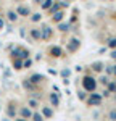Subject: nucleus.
Listing matches in <instances>:
<instances>
[{
	"mask_svg": "<svg viewBox=\"0 0 116 121\" xmlns=\"http://www.w3.org/2000/svg\"><path fill=\"white\" fill-rule=\"evenodd\" d=\"M82 86H84V91L86 92H94L97 89V81L94 78H90V76H86L82 79Z\"/></svg>",
	"mask_w": 116,
	"mask_h": 121,
	"instance_id": "1",
	"label": "nucleus"
},
{
	"mask_svg": "<svg viewBox=\"0 0 116 121\" xmlns=\"http://www.w3.org/2000/svg\"><path fill=\"white\" fill-rule=\"evenodd\" d=\"M52 32H53V29L50 28V26H47V24H44L42 29H40V39L42 40H48V39L52 37Z\"/></svg>",
	"mask_w": 116,
	"mask_h": 121,
	"instance_id": "2",
	"label": "nucleus"
},
{
	"mask_svg": "<svg viewBox=\"0 0 116 121\" xmlns=\"http://www.w3.org/2000/svg\"><path fill=\"white\" fill-rule=\"evenodd\" d=\"M79 47H81V42H79V39H76V37H73V39H71V40L66 44L68 52H76Z\"/></svg>",
	"mask_w": 116,
	"mask_h": 121,
	"instance_id": "3",
	"label": "nucleus"
},
{
	"mask_svg": "<svg viewBox=\"0 0 116 121\" xmlns=\"http://www.w3.org/2000/svg\"><path fill=\"white\" fill-rule=\"evenodd\" d=\"M87 103H89L90 107H98V105L102 103V95H98V94H92V95L89 97Z\"/></svg>",
	"mask_w": 116,
	"mask_h": 121,
	"instance_id": "4",
	"label": "nucleus"
},
{
	"mask_svg": "<svg viewBox=\"0 0 116 121\" xmlns=\"http://www.w3.org/2000/svg\"><path fill=\"white\" fill-rule=\"evenodd\" d=\"M16 13H18V15H21V16H29V15H31V10H29V7L19 5L18 8H16Z\"/></svg>",
	"mask_w": 116,
	"mask_h": 121,
	"instance_id": "5",
	"label": "nucleus"
},
{
	"mask_svg": "<svg viewBox=\"0 0 116 121\" xmlns=\"http://www.w3.org/2000/svg\"><path fill=\"white\" fill-rule=\"evenodd\" d=\"M19 116H21L23 120H28V118H31V116H32V112H31L29 108H26V107H24V108H21V110H19Z\"/></svg>",
	"mask_w": 116,
	"mask_h": 121,
	"instance_id": "6",
	"label": "nucleus"
},
{
	"mask_svg": "<svg viewBox=\"0 0 116 121\" xmlns=\"http://www.w3.org/2000/svg\"><path fill=\"white\" fill-rule=\"evenodd\" d=\"M44 79H45V78H44L42 74H32L31 78H29V81H31L32 84H40Z\"/></svg>",
	"mask_w": 116,
	"mask_h": 121,
	"instance_id": "7",
	"label": "nucleus"
},
{
	"mask_svg": "<svg viewBox=\"0 0 116 121\" xmlns=\"http://www.w3.org/2000/svg\"><path fill=\"white\" fill-rule=\"evenodd\" d=\"M50 53H52L53 56H57V58H58V56L63 55V50H61V48H60L58 45H55V47H52V48H50Z\"/></svg>",
	"mask_w": 116,
	"mask_h": 121,
	"instance_id": "8",
	"label": "nucleus"
},
{
	"mask_svg": "<svg viewBox=\"0 0 116 121\" xmlns=\"http://www.w3.org/2000/svg\"><path fill=\"white\" fill-rule=\"evenodd\" d=\"M63 16H65V15H63V11H60V10L55 11V13H52V19H53V21H57V23H60V21L63 19Z\"/></svg>",
	"mask_w": 116,
	"mask_h": 121,
	"instance_id": "9",
	"label": "nucleus"
},
{
	"mask_svg": "<svg viewBox=\"0 0 116 121\" xmlns=\"http://www.w3.org/2000/svg\"><path fill=\"white\" fill-rule=\"evenodd\" d=\"M50 103L53 105V107H58L60 105V99H58V94H50Z\"/></svg>",
	"mask_w": 116,
	"mask_h": 121,
	"instance_id": "10",
	"label": "nucleus"
},
{
	"mask_svg": "<svg viewBox=\"0 0 116 121\" xmlns=\"http://www.w3.org/2000/svg\"><path fill=\"white\" fill-rule=\"evenodd\" d=\"M42 115H44L45 118H52V116H53V110H52L50 107H44V108H42Z\"/></svg>",
	"mask_w": 116,
	"mask_h": 121,
	"instance_id": "11",
	"label": "nucleus"
},
{
	"mask_svg": "<svg viewBox=\"0 0 116 121\" xmlns=\"http://www.w3.org/2000/svg\"><path fill=\"white\" fill-rule=\"evenodd\" d=\"M92 69H94L95 73H100V71L103 69V63H102V61H95V63H92Z\"/></svg>",
	"mask_w": 116,
	"mask_h": 121,
	"instance_id": "12",
	"label": "nucleus"
},
{
	"mask_svg": "<svg viewBox=\"0 0 116 121\" xmlns=\"http://www.w3.org/2000/svg\"><path fill=\"white\" fill-rule=\"evenodd\" d=\"M31 37L34 40H40V29H31Z\"/></svg>",
	"mask_w": 116,
	"mask_h": 121,
	"instance_id": "13",
	"label": "nucleus"
},
{
	"mask_svg": "<svg viewBox=\"0 0 116 121\" xmlns=\"http://www.w3.org/2000/svg\"><path fill=\"white\" fill-rule=\"evenodd\" d=\"M7 16H8V19L13 23V21H16V19H18V13H16V11H13V10H10L8 13H7Z\"/></svg>",
	"mask_w": 116,
	"mask_h": 121,
	"instance_id": "14",
	"label": "nucleus"
},
{
	"mask_svg": "<svg viewBox=\"0 0 116 121\" xmlns=\"http://www.w3.org/2000/svg\"><path fill=\"white\" fill-rule=\"evenodd\" d=\"M13 68H15V69H23V61H21L19 58H16V60L13 58Z\"/></svg>",
	"mask_w": 116,
	"mask_h": 121,
	"instance_id": "15",
	"label": "nucleus"
},
{
	"mask_svg": "<svg viewBox=\"0 0 116 121\" xmlns=\"http://www.w3.org/2000/svg\"><path fill=\"white\" fill-rule=\"evenodd\" d=\"M7 115H8L10 118H15V116H16V110L13 108V105H10L8 108H7Z\"/></svg>",
	"mask_w": 116,
	"mask_h": 121,
	"instance_id": "16",
	"label": "nucleus"
},
{
	"mask_svg": "<svg viewBox=\"0 0 116 121\" xmlns=\"http://www.w3.org/2000/svg\"><path fill=\"white\" fill-rule=\"evenodd\" d=\"M23 86H24V89H28V91H32V89H34V86H32V82H31L29 79H24V81H23Z\"/></svg>",
	"mask_w": 116,
	"mask_h": 121,
	"instance_id": "17",
	"label": "nucleus"
},
{
	"mask_svg": "<svg viewBox=\"0 0 116 121\" xmlns=\"http://www.w3.org/2000/svg\"><path fill=\"white\" fill-rule=\"evenodd\" d=\"M58 29H60V31H63V32H65V31H69V24H68V23H61V21H60Z\"/></svg>",
	"mask_w": 116,
	"mask_h": 121,
	"instance_id": "18",
	"label": "nucleus"
},
{
	"mask_svg": "<svg viewBox=\"0 0 116 121\" xmlns=\"http://www.w3.org/2000/svg\"><path fill=\"white\" fill-rule=\"evenodd\" d=\"M18 56H19V58H28V56H29V52H28V50H24V48H19Z\"/></svg>",
	"mask_w": 116,
	"mask_h": 121,
	"instance_id": "19",
	"label": "nucleus"
},
{
	"mask_svg": "<svg viewBox=\"0 0 116 121\" xmlns=\"http://www.w3.org/2000/svg\"><path fill=\"white\" fill-rule=\"evenodd\" d=\"M52 3H53V0H44V2H42L40 5H42V8H44V10H48Z\"/></svg>",
	"mask_w": 116,
	"mask_h": 121,
	"instance_id": "20",
	"label": "nucleus"
},
{
	"mask_svg": "<svg viewBox=\"0 0 116 121\" xmlns=\"http://www.w3.org/2000/svg\"><path fill=\"white\" fill-rule=\"evenodd\" d=\"M28 105L31 107V108H37V107H39V103H37V100H36V99H29Z\"/></svg>",
	"mask_w": 116,
	"mask_h": 121,
	"instance_id": "21",
	"label": "nucleus"
},
{
	"mask_svg": "<svg viewBox=\"0 0 116 121\" xmlns=\"http://www.w3.org/2000/svg\"><path fill=\"white\" fill-rule=\"evenodd\" d=\"M31 65H32V60L31 58H24V61H23V68H31Z\"/></svg>",
	"mask_w": 116,
	"mask_h": 121,
	"instance_id": "22",
	"label": "nucleus"
},
{
	"mask_svg": "<svg viewBox=\"0 0 116 121\" xmlns=\"http://www.w3.org/2000/svg\"><path fill=\"white\" fill-rule=\"evenodd\" d=\"M106 86H108V91H110V92H116V82H110V81H108Z\"/></svg>",
	"mask_w": 116,
	"mask_h": 121,
	"instance_id": "23",
	"label": "nucleus"
},
{
	"mask_svg": "<svg viewBox=\"0 0 116 121\" xmlns=\"http://www.w3.org/2000/svg\"><path fill=\"white\" fill-rule=\"evenodd\" d=\"M108 47L110 48H116V37H111L108 40Z\"/></svg>",
	"mask_w": 116,
	"mask_h": 121,
	"instance_id": "24",
	"label": "nucleus"
},
{
	"mask_svg": "<svg viewBox=\"0 0 116 121\" xmlns=\"http://www.w3.org/2000/svg\"><path fill=\"white\" fill-rule=\"evenodd\" d=\"M32 120H36V121H42L44 120V116L40 115V113H32V116H31Z\"/></svg>",
	"mask_w": 116,
	"mask_h": 121,
	"instance_id": "25",
	"label": "nucleus"
},
{
	"mask_svg": "<svg viewBox=\"0 0 116 121\" xmlns=\"http://www.w3.org/2000/svg\"><path fill=\"white\" fill-rule=\"evenodd\" d=\"M50 13H55V11H58V10H60V5H58V3H55V5H53V3H52V5H50Z\"/></svg>",
	"mask_w": 116,
	"mask_h": 121,
	"instance_id": "26",
	"label": "nucleus"
},
{
	"mask_svg": "<svg viewBox=\"0 0 116 121\" xmlns=\"http://www.w3.org/2000/svg\"><path fill=\"white\" fill-rule=\"evenodd\" d=\"M40 18H42V16H40V13H34V15L31 16V19H32L34 23H37V21H40Z\"/></svg>",
	"mask_w": 116,
	"mask_h": 121,
	"instance_id": "27",
	"label": "nucleus"
},
{
	"mask_svg": "<svg viewBox=\"0 0 116 121\" xmlns=\"http://www.w3.org/2000/svg\"><path fill=\"white\" fill-rule=\"evenodd\" d=\"M61 76H63V78H69V76H71V69H68V68H65V69L61 71Z\"/></svg>",
	"mask_w": 116,
	"mask_h": 121,
	"instance_id": "28",
	"label": "nucleus"
},
{
	"mask_svg": "<svg viewBox=\"0 0 116 121\" xmlns=\"http://www.w3.org/2000/svg\"><path fill=\"white\" fill-rule=\"evenodd\" d=\"M108 118H110V120H113V121H115V120H116V110H111V112L108 113Z\"/></svg>",
	"mask_w": 116,
	"mask_h": 121,
	"instance_id": "29",
	"label": "nucleus"
},
{
	"mask_svg": "<svg viewBox=\"0 0 116 121\" xmlns=\"http://www.w3.org/2000/svg\"><path fill=\"white\" fill-rule=\"evenodd\" d=\"M77 97H79V100H84L86 99V91H79L77 92Z\"/></svg>",
	"mask_w": 116,
	"mask_h": 121,
	"instance_id": "30",
	"label": "nucleus"
},
{
	"mask_svg": "<svg viewBox=\"0 0 116 121\" xmlns=\"http://www.w3.org/2000/svg\"><path fill=\"white\" fill-rule=\"evenodd\" d=\"M100 82L103 84V86H106V82H108V76H102V78H100Z\"/></svg>",
	"mask_w": 116,
	"mask_h": 121,
	"instance_id": "31",
	"label": "nucleus"
},
{
	"mask_svg": "<svg viewBox=\"0 0 116 121\" xmlns=\"http://www.w3.org/2000/svg\"><path fill=\"white\" fill-rule=\"evenodd\" d=\"M106 74H113V66H106Z\"/></svg>",
	"mask_w": 116,
	"mask_h": 121,
	"instance_id": "32",
	"label": "nucleus"
},
{
	"mask_svg": "<svg viewBox=\"0 0 116 121\" xmlns=\"http://www.w3.org/2000/svg\"><path fill=\"white\" fill-rule=\"evenodd\" d=\"M19 36H21V37H26V29H24V28L19 29Z\"/></svg>",
	"mask_w": 116,
	"mask_h": 121,
	"instance_id": "33",
	"label": "nucleus"
},
{
	"mask_svg": "<svg viewBox=\"0 0 116 121\" xmlns=\"http://www.w3.org/2000/svg\"><path fill=\"white\" fill-rule=\"evenodd\" d=\"M63 84H65V86H69V79H68V78H63Z\"/></svg>",
	"mask_w": 116,
	"mask_h": 121,
	"instance_id": "34",
	"label": "nucleus"
},
{
	"mask_svg": "<svg viewBox=\"0 0 116 121\" xmlns=\"http://www.w3.org/2000/svg\"><path fill=\"white\" fill-rule=\"evenodd\" d=\"M48 74H53V76H55V74H57V71H55V69H52V68H50V69H48Z\"/></svg>",
	"mask_w": 116,
	"mask_h": 121,
	"instance_id": "35",
	"label": "nucleus"
},
{
	"mask_svg": "<svg viewBox=\"0 0 116 121\" xmlns=\"http://www.w3.org/2000/svg\"><path fill=\"white\" fill-rule=\"evenodd\" d=\"M110 56H111L113 60H116V50H113V52H111V55H110Z\"/></svg>",
	"mask_w": 116,
	"mask_h": 121,
	"instance_id": "36",
	"label": "nucleus"
},
{
	"mask_svg": "<svg viewBox=\"0 0 116 121\" xmlns=\"http://www.w3.org/2000/svg\"><path fill=\"white\" fill-rule=\"evenodd\" d=\"M3 26H5V23H3V19L0 18V29H3Z\"/></svg>",
	"mask_w": 116,
	"mask_h": 121,
	"instance_id": "37",
	"label": "nucleus"
},
{
	"mask_svg": "<svg viewBox=\"0 0 116 121\" xmlns=\"http://www.w3.org/2000/svg\"><path fill=\"white\" fill-rule=\"evenodd\" d=\"M60 5H61V7H68V5H69V3H68V0H66V2H61V3H60Z\"/></svg>",
	"mask_w": 116,
	"mask_h": 121,
	"instance_id": "38",
	"label": "nucleus"
},
{
	"mask_svg": "<svg viewBox=\"0 0 116 121\" xmlns=\"http://www.w3.org/2000/svg\"><path fill=\"white\" fill-rule=\"evenodd\" d=\"M34 2H36V3H39V5H40V3H42V2H44V0H34Z\"/></svg>",
	"mask_w": 116,
	"mask_h": 121,
	"instance_id": "39",
	"label": "nucleus"
},
{
	"mask_svg": "<svg viewBox=\"0 0 116 121\" xmlns=\"http://www.w3.org/2000/svg\"><path fill=\"white\" fill-rule=\"evenodd\" d=\"M113 74L116 76V66H113Z\"/></svg>",
	"mask_w": 116,
	"mask_h": 121,
	"instance_id": "40",
	"label": "nucleus"
},
{
	"mask_svg": "<svg viewBox=\"0 0 116 121\" xmlns=\"http://www.w3.org/2000/svg\"><path fill=\"white\" fill-rule=\"evenodd\" d=\"M115 94H116V92H115ZM115 100H116V97H115Z\"/></svg>",
	"mask_w": 116,
	"mask_h": 121,
	"instance_id": "41",
	"label": "nucleus"
}]
</instances>
